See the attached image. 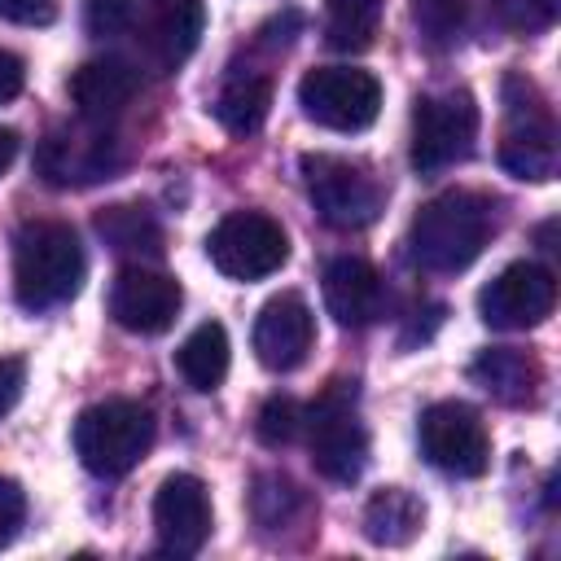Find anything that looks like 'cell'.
I'll return each instance as SVG.
<instances>
[{"label": "cell", "instance_id": "18", "mask_svg": "<svg viewBox=\"0 0 561 561\" xmlns=\"http://www.w3.org/2000/svg\"><path fill=\"white\" fill-rule=\"evenodd\" d=\"M206 31V4L202 0H153L149 4V57L162 70H175L193 57Z\"/></svg>", "mask_w": 561, "mask_h": 561}, {"label": "cell", "instance_id": "25", "mask_svg": "<svg viewBox=\"0 0 561 561\" xmlns=\"http://www.w3.org/2000/svg\"><path fill=\"white\" fill-rule=\"evenodd\" d=\"M381 4L386 0H324V35L342 53H359L373 44L381 26Z\"/></svg>", "mask_w": 561, "mask_h": 561}, {"label": "cell", "instance_id": "16", "mask_svg": "<svg viewBox=\"0 0 561 561\" xmlns=\"http://www.w3.org/2000/svg\"><path fill=\"white\" fill-rule=\"evenodd\" d=\"M140 88V70L123 57H92L83 61L75 75H70V101H75V114L79 118H92V123H110L118 118L131 96Z\"/></svg>", "mask_w": 561, "mask_h": 561}, {"label": "cell", "instance_id": "19", "mask_svg": "<svg viewBox=\"0 0 561 561\" xmlns=\"http://www.w3.org/2000/svg\"><path fill=\"white\" fill-rule=\"evenodd\" d=\"M500 167L517 180L543 184L557 175V127L552 118H522L500 145Z\"/></svg>", "mask_w": 561, "mask_h": 561}, {"label": "cell", "instance_id": "7", "mask_svg": "<svg viewBox=\"0 0 561 561\" xmlns=\"http://www.w3.org/2000/svg\"><path fill=\"white\" fill-rule=\"evenodd\" d=\"M123 167V140L92 118L53 127L35 149V171L53 188H83L96 180H110Z\"/></svg>", "mask_w": 561, "mask_h": 561}, {"label": "cell", "instance_id": "11", "mask_svg": "<svg viewBox=\"0 0 561 561\" xmlns=\"http://www.w3.org/2000/svg\"><path fill=\"white\" fill-rule=\"evenodd\" d=\"M557 307V280L543 263H508L500 276H491L478 294V316L491 329L517 333V329H535L552 316Z\"/></svg>", "mask_w": 561, "mask_h": 561}, {"label": "cell", "instance_id": "28", "mask_svg": "<svg viewBox=\"0 0 561 561\" xmlns=\"http://www.w3.org/2000/svg\"><path fill=\"white\" fill-rule=\"evenodd\" d=\"M131 13H136L131 0H83V22H88V31L101 35V39L127 31V26H131Z\"/></svg>", "mask_w": 561, "mask_h": 561}, {"label": "cell", "instance_id": "1", "mask_svg": "<svg viewBox=\"0 0 561 561\" xmlns=\"http://www.w3.org/2000/svg\"><path fill=\"white\" fill-rule=\"evenodd\" d=\"M491 232H495L491 197H482L473 188H447L412 215L408 254L416 267L451 276V272H465L486 250Z\"/></svg>", "mask_w": 561, "mask_h": 561}, {"label": "cell", "instance_id": "23", "mask_svg": "<svg viewBox=\"0 0 561 561\" xmlns=\"http://www.w3.org/2000/svg\"><path fill=\"white\" fill-rule=\"evenodd\" d=\"M96 232H101V241H105L114 254H127V259H136V263L162 254V228H158V219H153L145 206L123 202V206L101 210V215H96Z\"/></svg>", "mask_w": 561, "mask_h": 561}, {"label": "cell", "instance_id": "10", "mask_svg": "<svg viewBox=\"0 0 561 561\" xmlns=\"http://www.w3.org/2000/svg\"><path fill=\"white\" fill-rule=\"evenodd\" d=\"M416 438H421V456L451 473V478H478L486 473L491 465V438H486V425L482 416L460 403V399H443V403H430L416 421Z\"/></svg>", "mask_w": 561, "mask_h": 561}, {"label": "cell", "instance_id": "2", "mask_svg": "<svg viewBox=\"0 0 561 561\" xmlns=\"http://www.w3.org/2000/svg\"><path fill=\"white\" fill-rule=\"evenodd\" d=\"M88 272L79 232L61 219H31L13 237V294L26 311L61 307L79 294Z\"/></svg>", "mask_w": 561, "mask_h": 561}, {"label": "cell", "instance_id": "4", "mask_svg": "<svg viewBox=\"0 0 561 561\" xmlns=\"http://www.w3.org/2000/svg\"><path fill=\"white\" fill-rule=\"evenodd\" d=\"M307 451L320 478L329 482H355L368 465V430L355 408V381H333L307 412Z\"/></svg>", "mask_w": 561, "mask_h": 561}, {"label": "cell", "instance_id": "12", "mask_svg": "<svg viewBox=\"0 0 561 561\" xmlns=\"http://www.w3.org/2000/svg\"><path fill=\"white\" fill-rule=\"evenodd\" d=\"M184 307V289L175 276L167 272H153L145 263H127L114 285H110V316L118 329L127 333H140V337H153V333H167L175 324Z\"/></svg>", "mask_w": 561, "mask_h": 561}, {"label": "cell", "instance_id": "29", "mask_svg": "<svg viewBox=\"0 0 561 561\" xmlns=\"http://www.w3.org/2000/svg\"><path fill=\"white\" fill-rule=\"evenodd\" d=\"M22 517H26V495L13 478H0V548L13 543V535L22 530Z\"/></svg>", "mask_w": 561, "mask_h": 561}, {"label": "cell", "instance_id": "15", "mask_svg": "<svg viewBox=\"0 0 561 561\" xmlns=\"http://www.w3.org/2000/svg\"><path fill=\"white\" fill-rule=\"evenodd\" d=\"M320 289H324V311L342 329L373 324L381 316V302H386V289H381L377 267L364 263V259H355V254L329 259L324 263V276H320Z\"/></svg>", "mask_w": 561, "mask_h": 561}, {"label": "cell", "instance_id": "30", "mask_svg": "<svg viewBox=\"0 0 561 561\" xmlns=\"http://www.w3.org/2000/svg\"><path fill=\"white\" fill-rule=\"evenodd\" d=\"M0 18L13 26H48L57 18V0H0Z\"/></svg>", "mask_w": 561, "mask_h": 561}, {"label": "cell", "instance_id": "34", "mask_svg": "<svg viewBox=\"0 0 561 561\" xmlns=\"http://www.w3.org/2000/svg\"><path fill=\"white\" fill-rule=\"evenodd\" d=\"M13 158H18V131L13 127H0V175L13 167Z\"/></svg>", "mask_w": 561, "mask_h": 561}, {"label": "cell", "instance_id": "24", "mask_svg": "<svg viewBox=\"0 0 561 561\" xmlns=\"http://www.w3.org/2000/svg\"><path fill=\"white\" fill-rule=\"evenodd\" d=\"M250 513L263 530H285V526H298L307 513H311V500L307 491L285 478V473H259L254 478V491H250Z\"/></svg>", "mask_w": 561, "mask_h": 561}, {"label": "cell", "instance_id": "20", "mask_svg": "<svg viewBox=\"0 0 561 561\" xmlns=\"http://www.w3.org/2000/svg\"><path fill=\"white\" fill-rule=\"evenodd\" d=\"M425 526V504L408 486H381L364 504V535L377 548H403L421 535Z\"/></svg>", "mask_w": 561, "mask_h": 561}, {"label": "cell", "instance_id": "32", "mask_svg": "<svg viewBox=\"0 0 561 561\" xmlns=\"http://www.w3.org/2000/svg\"><path fill=\"white\" fill-rule=\"evenodd\" d=\"M22 386H26V364L13 355H0V416H9L18 408Z\"/></svg>", "mask_w": 561, "mask_h": 561}, {"label": "cell", "instance_id": "5", "mask_svg": "<svg viewBox=\"0 0 561 561\" xmlns=\"http://www.w3.org/2000/svg\"><path fill=\"white\" fill-rule=\"evenodd\" d=\"M302 184H307L316 215L337 232L368 228L386 206V188L373 175V167L342 158V153H307L302 158Z\"/></svg>", "mask_w": 561, "mask_h": 561}, {"label": "cell", "instance_id": "21", "mask_svg": "<svg viewBox=\"0 0 561 561\" xmlns=\"http://www.w3.org/2000/svg\"><path fill=\"white\" fill-rule=\"evenodd\" d=\"M215 118L219 127H228L232 136H250L267 123L272 110V79L263 70H232L219 92H215Z\"/></svg>", "mask_w": 561, "mask_h": 561}, {"label": "cell", "instance_id": "13", "mask_svg": "<svg viewBox=\"0 0 561 561\" xmlns=\"http://www.w3.org/2000/svg\"><path fill=\"white\" fill-rule=\"evenodd\" d=\"M153 535L167 557H197L210 539V495L193 473L162 478L153 495Z\"/></svg>", "mask_w": 561, "mask_h": 561}, {"label": "cell", "instance_id": "27", "mask_svg": "<svg viewBox=\"0 0 561 561\" xmlns=\"http://www.w3.org/2000/svg\"><path fill=\"white\" fill-rule=\"evenodd\" d=\"M561 0H495V22L513 35H539L557 22Z\"/></svg>", "mask_w": 561, "mask_h": 561}, {"label": "cell", "instance_id": "31", "mask_svg": "<svg viewBox=\"0 0 561 561\" xmlns=\"http://www.w3.org/2000/svg\"><path fill=\"white\" fill-rule=\"evenodd\" d=\"M416 18L425 22L430 35H451L460 26V9L451 0H416Z\"/></svg>", "mask_w": 561, "mask_h": 561}, {"label": "cell", "instance_id": "26", "mask_svg": "<svg viewBox=\"0 0 561 561\" xmlns=\"http://www.w3.org/2000/svg\"><path fill=\"white\" fill-rule=\"evenodd\" d=\"M254 434H259L263 447H289L302 434V408H298V399L272 394L259 408V416H254Z\"/></svg>", "mask_w": 561, "mask_h": 561}, {"label": "cell", "instance_id": "22", "mask_svg": "<svg viewBox=\"0 0 561 561\" xmlns=\"http://www.w3.org/2000/svg\"><path fill=\"white\" fill-rule=\"evenodd\" d=\"M228 333H224V324L219 320H206V324H197L184 342H180V351H175V368H180V377L193 386V390H202V394H210V390H219V381L228 377Z\"/></svg>", "mask_w": 561, "mask_h": 561}, {"label": "cell", "instance_id": "8", "mask_svg": "<svg viewBox=\"0 0 561 561\" xmlns=\"http://www.w3.org/2000/svg\"><path fill=\"white\" fill-rule=\"evenodd\" d=\"M298 105L316 127L364 131L381 114V83L359 66H316L298 83Z\"/></svg>", "mask_w": 561, "mask_h": 561}, {"label": "cell", "instance_id": "9", "mask_svg": "<svg viewBox=\"0 0 561 561\" xmlns=\"http://www.w3.org/2000/svg\"><path fill=\"white\" fill-rule=\"evenodd\" d=\"M206 254L228 280H263L289 259V237L263 210H232L210 228Z\"/></svg>", "mask_w": 561, "mask_h": 561}, {"label": "cell", "instance_id": "33", "mask_svg": "<svg viewBox=\"0 0 561 561\" xmlns=\"http://www.w3.org/2000/svg\"><path fill=\"white\" fill-rule=\"evenodd\" d=\"M22 83H26V66H22V57L9 53V48H0V105L13 101V96L22 92Z\"/></svg>", "mask_w": 561, "mask_h": 561}, {"label": "cell", "instance_id": "14", "mask_svg": "<svg viewBox=\"0 0 561 561\" xmlns=\"http://www.w3.org/2000/svg\"><path fill=\"white\" fill-rule=\"evenodd\" d=\"M250 342H254V355H259L263 368L294 373L307 359L311 342H316V316H311L307 298L302 294H276V298H267L259 307V316H254Z\"/></svg>", "mask_w": 561, "mask_h": 561}, {"label": "cell", "instance_id": "3", "mask_svg": "<svg viewBox=\"0 0 561 561\" xmlns=\"http://www.w3.org/2000/svg\"><path fill=\"white\" fill-rule=\"evenodd\" d=\"M75 456L96 478H123L131 473L145 451L153 447V412L136 399H105L79 412L75 421Z\"/></svg>", "mask_w": 561, "mask_h": 561}, {"label": "cell", "instance_id": "17", "mask_svg": "<svg viewBox=\"0 0 561 561\" xmlns=\"http://www.w3.org/2000/svg\"><path fill=\"white\" fill-rule=\"evenodd\" d=\"M469 377L495 399V403H508V408H522V403H535L539 386H543V368L530 351H517V346H486L478 351V359L469 364Z\"/></svg>", "mask_w": 561, "mask_h": 561}, {"label": "cell", "instance_id": "6", "mask_svg": "<svg viewBox=\"0 0 561 561\" xmlns=\"http://www.w3.org/2000/svg\"><path fill=\"white\" fill-rule=\"evenodd\" d=\"M478 101L465 88L416 96L412 110V167L421 175H438L473 153L478 140Z\"/></svg>", "mask_w": 561, "mask_h": 561}]
</instances>
